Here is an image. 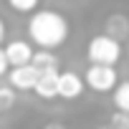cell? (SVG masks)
I'll list each match as a JSON object with an SVG mask.
<instances>
[{
    "label": "cell",
    "instance_id": "cell-15",
    "mask_svg": "<svg viewBox=\"0 0 129 129\" xmlns=\"http://www.w3.org/2000/svg\"><path fill=\"white\" fill-rule=\"evenodd\" d=\"M43 129H66V126H63V124H58V121H51V124H46Z\"/></svg>",
    "mask_w": 129,
    "mask_h": 129
},
{
    "label": "cell",
    "instance_id": "cell-1",
    "mask_svg": "<svg viewBox=\"0 0 129 129\" xmlns=\"http://www.w3.org/2000/svg\"><path fill=\"white\" fill-rule=\"evenodd\" d=\"M28 36L38 51H56L69 38V20L56 10H36L28 20Z\"/></svg>",
    "mask_w": 129,
    "mask_h": 129
},
{
    "label": "cell",
    "instance_id": "cell-3",
    "mask_svg": "<svg viewBox=\"0 0 129 129\" xmlns=\"http://www.w3.org/2000/svg\"><path fill=\"white\" fill-rule=\"evenodd\" d=\"M84 84L96 91V94H106V91H114L119 86V76H116V69H109V66H89L86 74H84Z\"/></svg>",
    "mask_w": 129,
    "mask_h": 129
},
{
    "label": "cell",
    "instance_id": "cell-18",
    "mask_svg": "<svg viewBox=\"0 0 129 129\" xmlns=\"http://www.w3.org/2000/svg\"><path fill=\"white\" fill-rule=\"evenodd\" d=\"M0 111H3V106H0Z\"/></svg>",
    "mask_w": 129,
    "mask_h": 129
},
{
    "label": "cell",
    "instance_id": "cell-6",
    "mask_svg": "<svg viewBox=\"0 0 129 129\" xmlns=\"http://www.w3.org/2000/svg\"><path fill=\"white\" fill-rule=\"evenodd\" d=\"M38 71L33 66H20V69H10L8 74V86L13 91H33L36 81H38Z\"/></svg>",
    "mask_w": 129,
    "mask_h": 129
},
{
    "label": "cell",
    "instance_id": "cell-16",
    "mask_svg": "<svg viewBox=\"0 0 129 129\" xmlns=\"http://www.w3.org/2000/svg\"><path fill=\"white\" fill-rule=\"evenodd\" d=\"M3 41H5V20L0 18V43H3Z\"/></svg>",
    "mask_w": 129,
    "mask_h": 129
},
{
    "label": "cell",
    "instance_id": "cell-4",
    "mask_svg": "<svg viewBox=\"0 0 129 129\" xmlns=\"http://www.w3.org/2000/svg\"><path fill=\"white\" fill-rule=\"evenodd\" d=\"M3 53H5V61H8V66L10 69H20V66H30V61H33V46L28 43V41H8L5 43V48H3Z\"/></svg>",
    "mask_w": 129,
    "mask_h": 129
},
{
    "label": "cell",
    "instance_id": "cell-7",
    "mask_svg": "<svg viewBox=\"0 0 129 129\" xmlns=\"http://www.w3.org/2000/svg\"><path fill=\"white\" fill-rule=\"evenodd\" d=\"M58 74L61 71H48V74H41L38 81H36V94L41 99H56L58 96Z\"/></svg>",
    "mask_w": 129,
    "mask_h": 129
},
{
    "label": "cell",
    "instance_id": "cell-10",
    "mask_svg": "<svg viewBox=\"0 0 129 129\" xmlns=\"http://www.w3.org/2000/svg\"><path fill=\"white\" fill-rule=\"evenodd\" d=\"M114 106L121 114H129V81H121L114 89Z\"/></svg>",
    "mask_w": 129,
    "mask_h": 129
},
{
    "label": "cell",
    "instance_id": "cell-8",
    "mask_svg": "<svg viewBox=\"0 0 129 129\" xmlns=\"http://www.w3.org/2000/svg\"><path fill=\"white\" fill-rule=\"evenodd\" d=\"M30 66L38 71V74H48V71H58V58L53 51H36L33 53V61Z\"/></svg>",
    "mask_w": 129,
    "mask_h": 129
},
{
    "label": "cell",
    "instance_id": "cell-13",
    "mask_svg": "<svg viewBox=\"0 0 129 129\" xmlns=\"http://www.w3.org/2000/svg\"><path fill=\"white\" fill-rule=\"evenodd\" d=\"M111 126H116V129H129V114L116 111V114L111 116Z\"/></svg>",
    "mask_w": 129,
    "mask_h": 129
},
{
    "label": "cell",
    "instance_id": "cell-12",
    "mask_svg": "<svg viewBox=\"0 0 129 129\" xmlns=\"http://www.w3.org/2000/svg\"><path fill=\"white\" fill-rule=\"evenodd\" d=\"M13 104H15V91L10 86H0V106H3V111L10 109Z\"/></svg>",
    "mask_w": 129,
    "mask_h": 129
},
{
    "label": "cell",
    "instance_id": "cell-5",
    "mask_svg": "<svg viewBox=\"0 0 129 129\" xmlns=\"http://www.w3.org/2000/svg\"><path fill=\"white\" fill-rule=\"evenodd\" d=\"M84 89H86L84 76H79L76 71H61L58 74V96L61 99L74 101V99H79L84 94Z\"/></svg>",
    "mask_w": 129,
    "mask_h": 129
},
{
    "label": "cell",
    "instance_id": "cell-9",
    "mask_svg": "<svg viewBox=\"0 0 129 129\" xmlns=\"http://www.w3.org/2000/svg\"><path fill=\"white\" fill-rule=\"evenodd\" d=\"M106 36H111L114 41L121 43L129 36V20H126V15H111L109 23H106Z\"/></svg>",
    "mask_w": 129,
    "mask_h": 129
},
{
    "label": "cell",
    "instance_id": "cell-11",
    "mask_svg": "<svg viewBox=\"0 0 129 129\" xmlns=\"http://www.w3.org/2000/svg\"><path fill=\"white\" fill-rule=\"evenodd\" d=\"M38 3L36 0H10V10L15 13H36Z\"/></svg>",
    "mask_w": 129,
    "mask_h": 129
},
{
    "label": "cell",
    "instance_id": "cell-17",
    "mask_svg": "<svg viewBox=\"0 0 129 129\" xmlns=\"http://www.w3.org/2000/svg\"><path fill=\"white\" fill-rule=\"evenodd\" d=\"M109 129H116V126H109Z\"/></svg>",
    "mask_w": 129,
    "mask_h": 129
},
{
    "label": "cell",
    "instance_id": "cell-14",
    "mask_svg": "<svg viewBox=\"0 0 129 129\" xmlns=\"http://www.w3.org/2000/svg\"><path fill=\"white\" fill-rule=\"evenodd\" d=\"M8 69H10V66H8V61H5L3 48H0V76H5V74H8Z\"/></svg>",
    "mask_w": 129,
    "mask_h": 129
},
{
    "label": "cell",
    "instance_id": "cell-2",
    "mask_svg": "<svg viewBox=\"0 0 129 129\" xmlns=\"http://www.w3.org/2000/svg\"><path fill=\"white\" fill-rule=\"evenodd\" d=\"M86 58L91 61V66H109V69H114L119 63V58H121V43L114 41L106 33H99V36H94L89 41Z\"/></svg>",
    "mask_w": 129,
    "mask_h": 129
}]
</instances>
